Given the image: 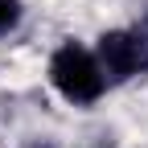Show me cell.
<instances>
[{
  "instance_id": "cell-4",
  "label": "cell",
  "mask_w": 148,
  "mask_h": 148,
  "mask_svg": "<svg viewBox=\"0 0 148 148\" xmlns=\"http://www.w3.org/2000/svg\"><path fill=\"white\" fill-rule=\"evenodd\" d=\"M37 148H49V144H37Z\"/></svg>"
},
{
  "instance_id": "cell-1",
  "label": "cell",
  "mask_w": 148,
  "mask_h": 148,
  "mask_svg": "<svg viewBox=\"0 0 148 148\" xmlns=\"http://www.w3.org/2000/svg\"><path fill=\"white\" fill-rule=\"evenodd\" d=\"M49 82L58 86V95L66 103L86 107V103H99V95L107 90V74L90 49H82L78 41H66L49 58Z\"/></svg>"
},
{
  "instance_id": "cell-3",
  "label": "cell",
  "mask_w": 148,
  "mask_h": 148,
  "mask_svg": "<svg viewBox=\"0 0 148 148\" xmlns=\"http://www.w3.org/2000/svg\"><path fill=\"white\" fill-rule=\"evenodd\" d=\"M21 0H0V37H8L16 25H21Z\"/></svg>"
},
{
  "instance_id": "cell-2",
  "label": "cell",
  "mask_w": 148,
  "mask_h": 148,
  "mask_svg": "<svg viewBox=\"0 0 148 148\" xmlns=\"http://www.w3.org/2000/svg\"><path fill=\"white\" fill-rule=\"evenodd\" d=\"M95 58L111 82H127L148 70V33L144 29H111L99 37Z\"/></svg>"
}]
</instances>
